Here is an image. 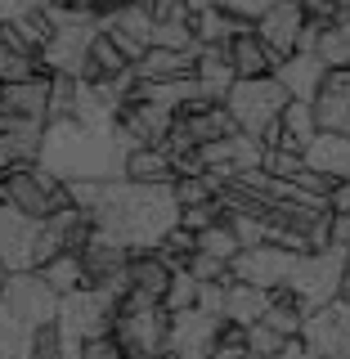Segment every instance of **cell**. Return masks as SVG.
<instances>
[{
    "mask_svg": "<svg viewBox=\"0 0 350 359\" xmlns=\"http://www.w3.org/2000/svg\"><path fill=\"white\" fill-rule=\"evenodd\" d=\"M337 297H346V301H350V265H346V274H342V292H337Z\"/></svg>",
    "mask_w": 350,
    "mask_h": 359,
    "instance_id": "680465c9",
    "label": "cell"
},
{
    "mask_svg": "<svg viewBox=\"0 0 350 359\" xmlns=\"http://www.w3.org/2000/svg\"><path fill=\"white\" fill-rule=\"evenodd\" d=\"M72 99H76V76L50 72V121L72 117Z\"/></svg>",
    "mask_w": 350,
    "mask_h": 359,
    "instance_id": "60d3db41",
    "label": "cell"
},
{
    "mask_svg": "<svg viewBox=\"0 0 350 359\" xmlns=\"http://www.w3.org/2000/svg\"><path fill=\"white\" fill-rule=\"evenodd\" d=\"M0 301L14 310V319H22L27 328H45V323L59 319V292H54L36 269H18L9 274V283L0 287Z\"/></svg>",
    "mask_w": 350,
    "mask_h": 359,
    "instance_id": "9c48e42d",
    "label": "cell"
},
{
    "mask_svg": "<svg viewBox=\"0 0 350 359\" xmlns=\"http://www.w3.org/2000/svg\"><path fill=\"white\" fill-rule=\"evenodd\" d=\"M171 274H175V269H166V261L157 252H130V261H126V292L162 306V292H166V283H171Z\"/></svg>",
    "mask_w": 350,
    "mask_h": 359,
    "instance_id": "7402d4cb",
    "label": "cell"
},
{
    "mask_svg": "<svg viewBox=\"0 0 350 359\" xmlns=\"http://www.w3.org/2000/svg\"><path fill=\"white\" fill-rule=\"evenodd\" d=\"M36 72H41V63H36V59H27V54L9 50V45L0 41V86L27 81V76H36Z\"/></svg>",
    "mask_w": 350,
    "mask_h": 359,
    "instance_id": "ab89813d",
    "label": "cell"
},
{
    "mask_svg": "<svg viewBox=\"0 0 350 359\" xmlns=\"http://www.w3.org/2000/svg\"><path fill=\"white\" fill-rule=\"evenodd\" d=\"M283 108H288V90L274 76H238L224 95V112L234 117V130L252 135V140H261L283 117Z\"/></svg>",
    "mask_w": 350,
    "mask_h": 359,
    "instance_id": "277c9868",
    "label": "cell"
},
{
    "mask_svg": "<svg viewBox=\"0 0 350 359\" xmlns=\"http://www.w3.org/2000/svg\"><path fill=\"white\" fill-rule=\"evenodd\" d=\"M117 310H121V301L112 297V292L104 287H76V292H67V297L59 301V332L63 337H76V341H95V337H108L112 332V323H117Z\"/></svg>",
    "mask_w": 350,
    "mask_h": 359,
    "instance_id": "52a82bcc",
    "label": "cell"
},
{
    "mask_svg": "<svg viewBox=\"0 0 350 359\" xmlns=\"http://www.w3.org/2000/svg\"><path fill=\"white\" fill-rule=\"evenodd\" d=\"M224 224H229V233L238 238V247L269 243V224H265V220H256V216H243V211H224Z\"/></svg>",
    "mask_w": 350,
    "mask_h": 359,
    "instance_id": "b9f144b4",
    "label": "cell"
},
{
    "mask_svg": "<svg viewBox=\"0 0 350 359\" xmlns=\"http://www.w3.org/2000/svg\"><path fill=\"white\" fill-rule=\"evenodd\" d=\"M36 274H41L54 292H59V297H67V292H76V287H86L81 256H72V252H63V256H54V261H45Z\"/></svg>",
    "mask_w": 350,
    "mask_h": 359,
    "instance_id": "e575fe53",
    "label": "cell"
},
{
    "mask_svg": "<svg viewBox=\"0 0 350 359\" xmlns=\"http://www.w3.org/2000/svg\"><path fill=\"white\" fill-rule=\"evenodd\" d=\"M5 112H14L22 121H50V72H36L27 81L5 86Z\"/></svg>",
    "mask_w": 350,
    "mask_h": 359,
    "instance_id": "603a6c76",
    "label": "cell"
},
{
    "mask_svg": "<svg viewBox=\"0 0 350 359\" xmlns=\"http://www.w3.org/2000/svg\"><path fill=\"white\" fill-rule=\"evenodd\" d=\"M0 202H9V207H18V211H27V216H54V211H63V207H72L67 202V184L59 175H50L45 166H14V171H5L0 175Z\"/></svg>",
    "mask_w": 350,
    "mask_h": 359,
    "instance_id": "8992f818",
    "label": "cell"
},
{
    "mask_svg": "<svg viewBox=\"0 0 350 359\" xmlns=\"http://www.w3.org/2000/svg\"><path fill=\"white\" fill-rule=\"evenodd\" d=\"M301 162L310 171L328 175V180H350V135H332V130H319L314 140L301 149Z\"/></svg>",
    "mask_w": 350,
    "mask_h": 359,
    "instance_id": "44dd1931",
    "label": "cell"
},
{
    "mask_svg": "<svg viewBox=\"0 0 350 359\" xmlns=\"http://www.w3.org/2000/svg\"><path fill=\"white\" fill-rule=\"evenodd\" d=\"M171 194L180 207H194V202H207V198H216V189L207 184L202 175H175L171 180Z\"/></svg>",
    "mask_w": 350,
    "mask_h": 359,
    "instance_id": "ee69618b",
    "label": "cell"
},
{
    "mask_svg": "<svg viewBox=\"0 0 350 359\" xmlns=\"http://www.w3.org/2000/svg\"><path fill=\"white\" fill-rule=\"evenodd\" d=\"M220 314H207V310H180L166 319V359H207L211 346L220 337Z\"/></svg>",
    "mask_w": 350,
    "mask_h": 359,
    "instance_id": "30bf717a",
    "label": "cell"
},
{
    "mask_svg": "<svg viewBox=\"0 0 350 359\" xmlns=\"http://www.w3.org/2000/svg\"><path fill=\"white\" fill-rule=\"evenodd\" d=\"M36 166L59 175L63 184L67 180H121L126 175V149L117 140V126L95 130L63 117V121H45Z\"/></svg>",
    "mask_w": 350,
    "mask_h": 359,
    "instance_id": "7a4b0ae2",
    "label": "cell"
},
{
    "mask_svg": "<svg viewBox=\"0 0 350 359\" xmlns=\"http://www.w3.org/2000/svg\"><path fill=\"white\" fill-rule=\"evenodd\" d=\"M269 5H274V0H216V9H224V14H234L243 22H256Z\"/></svg>",
    "mask_w": 350,
    "mask_h": 359,
    "instance_id": "c3c4849f",
    "label": "cell"
},
{
    "mask_svg": "<svg viewBox=\"0 0 350 359\" xmlns=\"http://www.w3.org/2000/svg\"><path fill=\"white\" fill-rule=\"evenodd\" d=\"M72 121H81V126H95V130H112V126H117V104H108L104 90H99L95 81H76Z\"/></svg>",
    "mask_w": 350,
    "mask_h": 359,
    "instance_id": "f1b7e54d",
    "label": "cell"
},
{
    "mask_svg": "<svg viewBox=\"0 0 350 359\" xmlns=\"http://www.w3.org/2000/svg\"><path fill=\"white\" fill-rule=\"evenodd\" d=\"M332 5V14H350V0H328Z\"/></svg>",
    "mask_w": 350,
    "mask_h": 359,
    "instance_id": "91938a15",
    "label": "cell"
},
{
    "mask_svg": "<svg viewBox=\"0 0 350 359\" xmlns=\"http://www.w3.org/2000/svg\"><path fill=\"white\" fill-rule=\"evenodd\" d=\"M126 359H166V351H126Z\"/></svg>",
    "mask_w": 350,
    "mask_h": 359,
    "instance_id": "6f0895ef",
    "label": "cell"
},
{
    "mask_svg": "<svg viewBox=\"0 0 350 359\" xmlns=\"http://www.w3.org/2000/svg\"><path fill=\"white\" fill-rule=\"evenodd\" d=\"M301 341L310 359H350V301L332 297L328 306L310 310L301 323Z\"/></svg>",
    "mask_w": 350,
    "mask_h": 359,
    "instance_id": "ba28073f",
    "label": "cell"
},
{
    "mask_svg": "<svg viewBox=\"0 0 350 359\" xmlns=\"http://www.w3.org/2000/svg\"><path fill=\"white\" fill-rule=\"evenodd\" d=\"M265 328H274L278 337H301V323H306V310L292 301L288 287H274V297H269V310L261 314Z\"/></svg>",
    "mask_w": 350,
    "mask_h": 359,
    "instance_id": "d6a6232c",
    "label": "cell"
},
{
    "mask_svg": "<svg viewBox=\"0 0 350 359\" xmlns=\"http://www.w3.org/2000/svg\"><path fill=\"white\" fill-rule=\"evenodd\" d=\"M189 27H194V41H198V45H220V50H224V45H229L234 36L252 32V22L224 14V9H202V14L189 18Z\"/></svg>",
    "mask_w": 350,
    "mask_h": 359,
    "instance_id": "f546056e",
    "label": "cell"
},
{
    "mask_svg": "<svg viewBox=\"0 0 350 359\" xmlns=\"http://www.w3.org/2000/svg\"><path fill=\"white\" fill-rule=\"evenodd\" d=\"M269 297H274V292H265V287H252V283H238V278H229V283H224V306H220V319H224V323H238V328H252V323H261V314L269 310Z\"/></svg>",
    "mask_w": 350,
    "mask_h": 359,
    "instance_id": "d4e9b609",
    "label": "cell"
},
{
    "mask_svg": "<svg viewBox=\"0 0 350 359\" xmlns=\"http://www.w3.org/2000/svg\"><path fill=\"white\" fill-rule=\"evenodd\" d=\"M301 27H306V14H301L297 0H274V5H269L265 14L252 22L256 41H261L269 54H274V63H283L288 54H297V36H301Z\"/></svg>",
    "mask_w": 350,
    "mask_h": 359,
    "instance_id": "4fadbf2b",
    "label": "cell"
},
{
    "mask_svg": "<svg viewBox=\"0 0 350 359\" xmlns=\"http://www.w3.org/2000/svg\"><path fill=\"white\" fill-rule=\"evenodd\" d=\"M32 337H36V328H27L22 319H14V310L0 301V359H27Z\"/></svg>",
    "mask_w": 350,
    "mask_h": 359,
    "instance_id": "836d02e7",
    "label": "cell"
},
{
    "mask_svg": "<svg viewBox=\"0 0 350 359\" xmlns=\"http://www.w3.org/2000/svg\"><path fill=\"white\" fill-rule=\"evenodd\" d=\"M198 157H202V166H224L229 175H238V171H252V166H261L265 149H261V140H252V135L229 130V135H220V140L202 144Z\"/></svg>",
    "mask_w": 350,
    "mask_h": 359,
    "instance_id": "d6986e66",
    "label": "cell"
},
{
    "mask_svg": "<svg viewBox=\"0 0 350 359\" xmlns=\"http://www.w3.org/2000/svg\"><path fill=\"white\" fill-rule=\"evenodd\" d=\"M166 314L162 306H121L112 337L121 341V351H166Z\"/></svg>",
    "mask_w": 350,
    "mask_h": 359,
    "instance_id": "7c38bea8",
    "label": "cell"
},
{
    "mask_svg": "<svg viewBox=\"0 0 350 359\" xmlns=\"http://www.w3.org/2000/svg\"><path fill=\"white\" fill-rule=\"evenodd\" d=\"M27 359H63V341H59V323H45L32 337V355Z\"/></svg>",
    "mask_w": 350,
    "mask_h": 359,
    "instance_id": "7dc6e473",
    "label": "cell"
},
{
    "mask_svg": "<svg viewBox=\"0 0 350 359\" xmlns=\"http://www.w3.org/2000/svg\"><path fill=\"white\" fill-rule=\"evenodd\" d=\"M194 63H198V50H157L149 45L144 59L135 63L140 81H180V76H194Z\"/></svg>",
    "mask_w": 350,
    "mask_h": 359,
    "instance_id": "484cf974",
    "label": "cell"
},
{
    "mask_svg": "<svg viewBox=\"0 0 350 359\" xmlns=\"http://www.w3.org/2000/svg\"><path fill=\"white\" fill-rule=\"evenodd\" d=\"M278 126H283V144H278V149H292V153H301L314 135H319V126H314V108L301 104V99H288Z\"/></svg>",
    "mask_w": 350,
    "mask_h": 359,
    "instance_id": "1f68e13d",
    "label": "cell"
},
{
    "mask_svg": "<svg viewBox=\"0 0 350 359\" xmlns=\"http://www.w3.org/2000/svg\"><path fill=\"white\" fill-rule=\"evenodd\" d=\"M99 32L121 50V59L126 63H140L144 59V50L153 45V14L135 0V5L126 9H117V14H108V18H99Z\"/></svg>",
    "mask_w": 350,
    "mask_h": 359,
    "instance_id": "9a60e30c",
    "label": "cell"
},
{
    "mask_svg": "<svg viewBox=\"0 0 350 359\" xmlns=\"http://www.w3.org/2000/svg\"><path fill=\"white\" fill-rule=\"evenodd\" d=\"M243 346H247V355H274L278 346H283V337H278L274 328H265V323H252V328H247V337H243Z\"/></svg>",
    "mask_w": 350,
    "mask_h": 359,
    "instance_id": "bcb514c9",
    "label": "cell"
},
{
    "mask_svg": "<svg viewBox=\"0 0 350 359\" xmlns=\"http://www.w3.org/2000/svg\"><path fill=\"white\" fill-rule=\"evenodd\" d=\"M0 112H5V86H0Z\"/></svg>",
    "mask_w": 350,
    "mask_h": 359,
    "instance_id": "94428289",
    "label": "cell"
},
{
    "mask_svg": "<svg viewBox=\"0 0 350 359\" xmlns=\"http://www.w3.org/2000/svg\"><path fill=\"white\" fill-rule=\"evenodd\" d=\"M310 108H314V126L319 130L350 135V67H328Z\"/></svg>",
    "mask_w": 350,
    "mask_h": 359,
    "instance_id": "2e32d148",
    "label": "cell"
},
{
    "mask_svg": "<svg viewBox=\"0 0 350 359\" xmlns=\"http://www.w3.org/2000/svg\"><path fill=\"white\" fill-rule=\"evenodd\" d=\"M90 220L104 238L121 243L126 252H153L180 224V202L171 184H135V180H104Z\"/></svg>",
    "mask_w": 350,
    "mask_h": 359,
    "instance_id": "6da1fadb",
    "label": "cell"
},
{
    "mask_svg": "<svg viewBox=\"0 0 350 359\" xmlns=\"http://www.w3.org/2000/svg\"><path fill=\"white\" fill-rule=\"evenodd\" d=\"M269 76H274V81L288 90V99H301V104H310V99L319 95L323 76H328V63H323L314 50H297V54H288V59L278 63Z\"/></svg>",
    "mask_w": 350,
    "mask_h": 359,
    "instance_id": "ac0fdd59",
    "label": "cell"
},
{
    "mask_svg": "<svg viewBox=\"0 0 350 359\" xmlns=\"http://www.w3.org/2000/svg\"><path fill=\"white\" fill-rule=\"evenodd\" d=\"M194 81H198V90H202V99H211V104H224V95H229V86L238 81V76H234V67H229V59H224L220 45H198Z\"/></svg>",
    "mask_w": 350,
    "mask_h": 359,
    "instance_id": "cb8c5ba5",
    "label": "cell"
},
{
    "mask_svg": "<svg viewBox=\"0 0 350 359\" xmlns=\"http://www.w3.org/2000/svg\"><path fill=\"white\" fill-rule=\"evenodd\" d=\"M189 14H202V9H216V0H184Z\"/></svg>",
    "mask_w": 350,
    "mask_h": 359,
    "instance_id": "9f6ffc18",
    "label": "cell"
},
{
    "mask_svg": "<svg viewBox=\"0 0 350 359\" xmlns=\"http://www.w3.org/2000/svg\"><path fill=\"white\" fill-rule=\"evenodd\" d=\"M220 306H224V283H198V310L220 314Z\"/></svg>",
    "mask_w": 350,
    "mask_h": 359,
    "instance_id": "816d5d0a",
    "label": "cell"
},
{
    "mask_svg": "<svg viewBox=\"0 0 350 359\" xmlns=\"http://www.w3.org/2000/svg\"><path fill=\"white\" fill-rule=\"evenodd\" d=\"M220 220H224V207L216 198L194 202V207H180V229H189V233H202V229H211V224H220Z\"/></svg>",
    "mask_w": 350,
    "mask_h": 359,
    "instance_id": "f35d334b",
    "label": "cell"
},
{
    "mask_svg": "<svg viewBox=\"0 0 350 359\" xmlns=\"http://www.w3.org/2000/svg\"><path fill=\"white\" fill-rule=\"evenodd\" d=\"M224 59H229L234 76H269L274 72V54L265 50L261 41H256V32H243V36H234L229 45H224Z\"/></svg>",
    "mask_w": 350,
    "mask_h": 359,
    "instance_id": "4316f807",
    "label": "cell"
},
{
    "mask_svg": "<svg viewBox=\"0 0 350 359\" xmlns=\"http://www.w3.org/2000/svg\"><path fill=\"white\" fill-rule=\"evenodd\" d=\"M292 261H297V252H288V247H278V243H256V247H243V252L229 261V278L274 292V287L288 283Z\"/></svg>",
    "mask_w": 350,
    "mask_h": 359,
    "instance_id": "8fae6325",
    "label": "cell"
},
{
    "mask_svg": "<svg viewBox=\"0 0 350 359\" xmlns=\"http://www.w3.org/2000/svg\"><path fill=\"white\" fill-rule=\"evenodd\" d=\"M265 359H310V351H306L301 337H283V346H278L274 355H265Z\"/></svg>",
    "mask_w": 350,
    "mask_h": 359,
    "instance_id": "f5cc1de1",
    "label": "cell"
},
{
    "mask_svg": "<svg viewBox=\"0 0 350 359\" xmlns=\"http://www.w3.org/2000/svg\"><path fill=\"white\" fill-rule=\"evenodd\" d=\"M171 121H175V112H166L157 104H140V99H126L117 112V126L135 140V149H162Z\"/></svg>",
    "mask_w": 350,
    "mask_h": 359,
    "instance_id": "e0dca14e",
    "label": "cell"
},
{
    "mask_svg": "<svg viewBox=\"0 0 350 359\" xmlns=\"http://www.w3.org/2000/svg\"><path fill=\"white\" fill-rule=\"evenodd\" d=\"M189 18H194V14H189ZM189 18H166V22H153V45H157V50H198Z\"/></svg>",
    "mask_w": 350,
    "mask_h": 359,
    "instance_id": "8d00e7d4",
    "label": "cell"
},
{
    "mask_svg": "<svg viewBox=\"0 0 350 359\" xmlns=\"http://www.w3.org/2000/svg\"><path fill=\"white\" fill-rule=\"evenodd\" d=\"M194 306H198V278L189 274V269H175L166 292H162V310L180 314V310H194Z\"/></svg>",
    "mask_w": 350,
    "mask_h": 359,
    "instance_id": "d590c367",
    "label": "cell"
},
{
    "mask_svg": "<svg viewBox=\"0 0 350 359\" xmlns=\"http://www.w3.org/2000/svg\"><path fill=\"white\" fill-rule=\"evenodd\" d=\"M328 211H350V180L332 184V194H328Z\"/></svg>",
    "mask_w": 350,
    "mask_h": 359,
    "instance_id": "db71d44e",
    "label": "cell"
},
{
    "mask_svg": "<svg viewBox=\"0 0 350 359\" xmlns=\"http://www.w3.org/2000/svg\"><path fill=\"white\" fill-rule=\"evenodd\" d=\"M198 252L220 256V261H234V256H238L243 247H238V238L229 233V224L220 220V224H211V229H202V233H198Z\"/></svg>",
    "mask_w": 350,
    "mask_h": 359,
    "instance_id": "74e56055",
    "label": "cell"
},
{
    "mask_svg": "<svg viewBox=\"0 0 350 359\" xmlns=\"http://www.w3.org/2000/svg\"><path fill=\"white\" fill-rule=\"evenodd\" d=\"M184 269L198 278V283H229V261H220V256H207V252H194Z\"/></svg>",
    "mask_w": 350,
    "mask_h": 359,
    "instance_id": "7bdbcfd3",
    "label": "cell"
},
{
    "mask_svg": "<svg viewBox=\"0 0 350 359\" xmlns=\"http://www.w3.org/2000/svg\"><path fill=\"white\" fill-rule=\"evenodd\" d=\"M41 121H22L18 130H0V175L14 166H32L41 153Z\"/></svg>",
    "mask_w": 350,
    "mask_h": 359,
    "instance_id": "83f0119b",
    "label": "cell"
},
{
    "mask_svg": "<svg viewBox=\"0 0 350 359\" xmlns=\"http://www.w3.org/2000/svg\"><path fill=\"white\" fill-rule=\"evenodd\" d=\"M121 180H135V184H171L175 166L162 149H135V153H126V175Z\"/></svg>",
    "mask_w": 350,
    "mask_h": 359,
    "instance_id": "4dcf8cb0",
    "label": "cell"
},
{
    "mask_svg": "<svg viewBox=\"0 0 350 359\" xmlns=\"http://www.w3.org/2000/svg\"><path fill=\"white\" fill-rule=\"evenodd\" d=\"M81 359H126V351H121V341L117 337H95V341H86L81 346Z\"/></svg>",
    "mask_w": 350,
    "mask_h": 359,
    "instance_id": "681fc988",
    "label": "cell"
},
{
    "mask_svg": "<svg viewBox=\"0 0 350 359\" xmlns=\"http://www.w3.org/2000/svg\"><path fill=\"white\" fill-rule=\"evenodd\" d=\"M36 233H41L36 216H27V211L0 202V261L14 269V274L36 265Z\"/></svg>",
    "mask_w": 350,
    "mask_h": 359,
    "instance_id": "5bb4252c",
    "label": "cell"
},
{
    "mask_svg": "<svg viewBox=\"0 0 350 359\" xmlns=\"http://www.w3.org/2000/svg\"><path fill=\"white\" fill-rule=\"evenodd\" d=\"M243 355H247V346H224V341H216L207 359H243Z\"/></svg>",
    "mask_w": 350,
    "mask_h": 359,
    "instance_id": "11a10c76",
    "label": "cell"
},
{
    "mask_svg": "<svg viewBox=\"0 0 350 359\" xmlns=\"http://www.w3.org/2000/svg\"><path fill=\"white\" fill-rule=\"evenodd\" d=\"M50 0H0V22H14L22 14H41Z\"/></svg>",
    "mask_w": 350,
    "mask_h": 359,
    "instance_id": "f907efd6",
    "label": "cell"
},
{
    "mask_svg": "<svg viewBox=\"0 0 350 359\" xmlns=\"http://www.w3.org/2000/svg\"><path fill=\"white\" fill-rule=\"evenodd\" d=\"M342 274H346V256L337 247H319V252H297L292 261V274H288V292L301 310H319L342 292Z\"/></svg>",
    "mask_w": 350,
    "mask_h": 359,
    "instance_id": "5b68a950",
    "label": "cell"
},
{
    "mask_svg": "<svg viewBox=\"0 0 350 359\" xmlns=\"http://www.w3.org/2000/svg\"><path fill=\"white\" fill-rule=\"evenodd\" d=\"M76 256H81V269H86V283L90 287H104V283H112V278H121V274H126V261H130L126 247L104 238L99 229L90 233V243Z\"/></svg>",
    "mask_w": 350,
    "mask_h": 359,
    "instance_id": "ffe728a7",
    "label": "cell"
},
{
    "mask_svg": "<svg viewBox=\"0 0 350 359\" xmlns=\"http://www.w3.org/2000/svg\"><path fill=\"white\" fill-rule=\"evenodd\" d=\"M45 14L54 22V36L45 41L41 50V72H67V76H81V67L90 59V41L99 36V18L81 14V9H59V5H45Z\"/></svg>",
    "mask_w": 350,
    "mask_h": 359,
    "instance_id": "3957f363",
    "label": "cell"
},
{
    "mask_svg": "<svg viewBox=\"0 0 350 359\" xmlns=\"http://www.w3.org/2000/svg\"><path fill=\"white\" fill-rule=\"evenodd\" d=\"M301 153H292V149H265V157H261V171H269L274 180H292L301 171Z\"/></svg>",
    "mask_w": 350,
    "mask_h": 359,
    "instance_id": "f6af8a7d",
    "label": "cell"
}]
</instances>
